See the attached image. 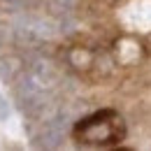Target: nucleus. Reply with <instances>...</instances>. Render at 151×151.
Returning <instances> with one entry per match:
<instances>
[{
    "label": "nucleus",
    "instance_id": "nucleus-1",
    "mask_svg": "<svg viewBox=\"0 0 151 151\" xmlns=\"http://www.w3.org/2000/svg\"><path fill=\"white\" fill-rule=\"evenodd\" d=\"M121 119L114 112H98L75 126V135L79 142H91V144H107L116 142L121 137Z\"/></svg>",
    "mask_w": 151,
    "mask_h": 151
},
{
    "label": "nucleus",
    "instance_id": "nucleus-2",
    "mask_svg": "<svg viewBox=\"0 0 151 151\" xmlns=\"http://www.w3.org/2000/svg\"><path fill=\"white\" fill-rule=\"evenodd\" d=\"M17 98H19V105L26 114H40L42 107H44V100H47V93H44V84L35 79V77H23L17 86Z\"/></svg>",
    "mask_w": 151,
    "mask_h": 151
},
{
    "label": "nucleus",
    "instance_id": "nucleus-3",
    "mask_svg": "<svg viewBox=\"0 0 151 151\" xmlns=\"http://www.w3.org/2000/svg\"><path fill=\"white\" fill-rule=\"evenodd\" d=\"M63 135H65V123H63V119H51V121H47L44 123V128L40 132V147H58L60 144V139H63Z\"/></svg>",
    "mask_w": 151,
    "mask_h": 151
},
{
    "label": "nucleus",
    "instance_id": "nucleus-4",
    "mask_svg": "<svg viewBox=\"0 0 151 151\" xmlns=\"http://www.w3.org/2000/svg\"><path fill=\"white\" fill-rule=\"evenodd\" d=\"M5 119H9V102L0 95V121H5Z\"/></svg>",
    "mask_w": 151,
    "mask_h": 151
}]
</instances>
